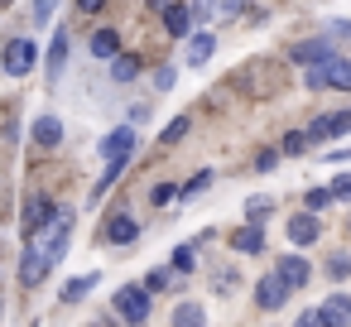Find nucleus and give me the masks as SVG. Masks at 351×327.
<instances>
[{"label": "nucleus", "instance_id": "28", "mask_svg": "<svg viewBox=\"0 0 351 327\" xmlns=\"http://www.w3.org/2000/svg\"><path fill=\"white\" fill-rule=\"evenodd\" d=\"M207 183H212V173H207V169H202V173H193V178L183 183V197H197V193H202Z\"/></svg>", "mask_w": 351, "mask_h": 327}, {"label": "nucleus", "instance_id": "13", "mask_svg": "<svg viewBox=\"0 0 351 327\" xmlns=\"http://www.w3.org/2000/svg\"><path fill=\"white\" fill-rule=\"evenodd\" d=\"M164 29H169L173 39H188V34H193V10H188V5H164Z\"/></svg>", "mask_w": 351, "mask_h": 327}, {"label": "nucleus", "instance_id": "11", "mask_svg": "<svg viewBox=\"0 0 351 327\" xmlns=\"http://www.w3.org/2000/svg\"><path fill=\"white\" fill-rule=\"evenodd\" d=\"M317 313H322L327 327H351V293H332Z\"/></svg>", "mask_w": 351, "mask_h": 327}, {"label": "nucleus", "instance_id": "9", "mask_svg": "<svg viewBox=\"0 0 351 327\" xmlns=\"http://www.w3.org/2000/svg\"><path fill=\"white\" fill-rule=\"evenodd\" d=\"M322 236V221L313 217V212H298V217H289V241L293 245H313Z\"/></svg>", "mask_w": 351, "mask_h": 327}, {"label": "nucleus", "instance_id": "17", "mask_svg": "<svg viewBox=\"0 0 351 327\" xmlns=\"http://www.w3.org/2000/svg\"><path fill=\"white\" fill-rule=\"evenodd\" d=\"M106 68H111V82H135L140 77V58H130V53H116Z\"/></svg>", "mask_w": 351, "mask_h": 327}, {"label": "nucleus", "instance_id": "42", "mask_svg": "<svg viewBox=\"0 0 351 327\" xmlns=\"http://www.w3.org/2000/svg\"><path fill=\"white\" fill-rule=\"evenodd\" d=\"M0 308H5V303H0Z\"/></svg>", "mask_w": 351, "mask_h": 327}, {"label": "nucleus", "instance_id": "37", "mask_svg": "<svg viewBox=\"0 0 351 327\" xmlns=\"http://www.w3.org/2000/svg\"><path fill=\"white\" fill-rule=\"evenodd\" d=\"M77 10H82V15H101V10H106V0H77Z\"/></svg>", "mask_w": 351, "mask_h": 327}, {"label": "nucleus", "instance_id": "30", "mask_svg": "<svg viewBox=\"0 0 351 327\" xmlns=\"http://www.w3.org/2000/svg\"><path fill=\"white\" fill-rule=\"evenodd\" d=\"M53 5H58V0H34V5H29V15H34V25H49V15H53Z\"/></svg>", "mask_w": 351, "mask_h": 327}, {"label": "nucleus", "instance_id": "8", "mask_svg": "<svg viewBox=\"0 0 351 327\" xmlns=\"http://www.w3.org/2000/svg\"><path fill=\"white\" fill-rule=\"evenodd\" d=\"M101 154H106V164L130 159V154H135V130H130V125H121L116 135H106V140H101Z\"/></svg>", "mask_w": 351, "mask_h": 327}, {"label": "nucleus", "instance_id": "33", "mask_svg": "<svg viewBox=\"0 0 351 327\" xmlns=\"http://www.w3.org/2000/svg\"><path fill=\"white\" fill-rule=\"evenodd\" d=\"M303 149H308V135H303V130H293V135L284 140V154H303Z\"/></svg>", "mask_w": 351, "mask_h": 327}, {"label": "nucleus", "instance_id": "40", "mask_svg": "<svg viewBox=\"0 0 351 327\" xmlns=\"http://www.w3.org/2000/svg\"><path fill=\"white\" fill-rule=\"evenodd\" d=\"M149 5H159V10H164V5H169V0H149Z\"/></svg>", "mask_w": 351, "mask_h": 327}, {"label": "nucleus", "instance_id": "32", "mask_svg": "<svg viewBox=\"0 0 351 327\" xmlns=\"http://www.w3.org/2000/svg\"><path fill=\"white\" fill-rule=\"evenodd\" d=\"M212 284H217V293H231L241 279H236V269H217V279H212Z\"/></svg>", "mask_w": 351, "mask_h": 327}, {"label": "nucleus", "instance_id": "6", "mask_svg": "<svg viewBox=\"0 0 351 327\" xmlns=\"http://www.w3.org/2000/svg\"><path fill=\"white\" fill-rule=\"evenodd\" d=\"M53 212H58V207H53L49 197H29V202H25V236L34 241V236L53 221Z\"/></svg>", "mask_w": 351, "mask_h": 327}, {"label": "nucleus", "instance_id": "36", "mask_svg": "<svg viewBox=\"0 0 351 327\" xmlns=\"http://www.w3.org/2000/svg\"><path fill=\"white\" fill-rule=\"evenodd\" d=\"M154 87L169 92V87H173V68H159V73H154Z\"/></svg>", "mask_w": 351, "mask_h": 327}, {"label": "nucleus", "instance_id": "24", "mask_svg": "<svg viewBox=\"0 0 351 327\" xmlns=\"http://www.w3.org/2000/svg\"><path fill=\"white\" fill-rule=\"evenodd\" d=\"M97 284V274H82V279H68L63 284V303H77V298H87V289Z\"/></svg>", "mask_w": 351, "mask_h": 327}, {"label": "nucleus", "instance_id": "25", "mask_svg": "<svg viewBox=\"0 0 351 327\" xmlns=\"http://www.w3.org/2000/svg\"><path fill=\"white\" fill-rule=\"evenodd\" d=\"M193 265H197V255H193V245H178V250H173V274H188Z\"/></svg>", "mask_w": 351, "mask_h": 327}, {"label": "nucleus", "instance_id": "18", "mask_svg": "<svg viewBox=\"0 0 351 327\" xmlns=\"http://www.w3.org/2000/svg\"><path fill=\"white\" fill-rule=\"evenodd\" d=\"M63 63H68V29H58V34H53V44H49V77H58V73H63Z\"/></svg>", "mask_w": 351, "mask_h": 327}, {"label": "nucleus", "instance_id": "3", "mask_svg": "<svg viewBox=\"0 0 351 327\" xmlns=\"http://www.w3.org/2000/svg\"><path fill=\"white\" fill-rule=\"evenodd\" d=\"M274 274H279V279H284V289L293 293V289H308L313 265H308L303 255H279V260H274Z\"/></svg>", "mask_w": 351, "mask_h": 327}, {"label": "nucleus", "instance_id": "1", "mask_svg": "<svg viewBox=\"0 0 351 327\" xmlns=\"http://www.w3.org/2000/svg\"><path fill=\"white\" fill-rule=\"evenodd\" d=\"M111 313H116L125 327H145V322H149V293H145L140 284H125V289H116Z\"/></svg>", "mask_w": 351, "mask_h": 327}, {"label": "nucleus", "instance_id": "19", "mask_svg": "<svg viewBox=\"0 0 351 327\" xmlns=\"http://www.w3.org/2000/svg\"><path fill=\"white\" fill-rule=\"evenodd\" d=\"M327 87L351 92V58H327Z\"/></svg>", "mask_w": 351, "mask_h": 327}, {"label": "nucleus", "instance_id": "4", "mask_svg": "<svg viewBox=\"0 0 351 327\" xmlns=\"http://www.w3.org/2000/svg\"><path fill=\"white\" fill-rule=\"evenodd\" d=\"M0 58H5V73H10V77H25V73L34 68L39 49H34L29 39H10V44H5V53H0Z\"/></svg>", "mask_w": 351, "mask_h": 327}, {"label": "nucleus", "instance_id": "12", "mask_svg": "<svg viewBox=\"0 0 351 327\" xmlns=\"http://www.w3.org/2000/svg\"><path fill=\"white\" fill-rule=\"evenodd\" d=\"M212 49H217V39H212L207 29H197V34H188V53H183V63H188V68H202V63L212 58Z\"/></svg>", "mask_w": 351, "mask_h": 327}, {"label": "nucleus", "instance_id": "2", "mask_svg": "<svg viewBox=\"0 0 351 327\" xmlns=\"http://www.w3.org/2000/svg\"><path fill=\"white\" fill-rule=\"evenodd\" d=\"M351 130V111H332V116H317V121H308V145H322V140H337V135H346Z\"/></svg>", "mask_w": 351, "mask_h": 327}, {"label": "nucleus", "instance_id": "7", "mask_svg": "<svg viewBox=\"0 0 351 327\" xmlns=\"http://www.w3.org/2000/svg\"><path fill=\"white\" fill-rule=\"evenodd\" d=\"M255 303H260V308H269V313H274V308H284V303H289L284 279H279V274H265V279L255 284Z\"/></svg>", "mask_w": 351, "mask_h": 327}, {"label": "nucleus", "instance_id": "31", "mask_svg": "<svg viewBox=\"0 0 351 327\" xmlns=\"http://www.w3.org/2000/svg\"><path fill=\"white\" fill-rule=\"evenodd\" d=\"M327 202H332V188H313L308 193V212H322Z\"/></svg>", "mask_w": 351, "mask_h": 327}, {"label": "nucleus", "instance_id": "14", "mask_svg": "<svg viewBox=\"0 0 351 327\" xmlns=\"http://www.w3.org/2000/svg\"><path fill=\"white\" fill-rule=\"evenodd\" d=\"M231 250H241V255H260V250H265V226H250V221H245V226L231 236Z\"/></svg>", "mask_w": 351, "mask_h": 327}, {"label": "nucleus", "instance_id": "10", "mask_svg": "<svg viewBox=\"0 0 351 327\" xmlns=\"http://www.w3.org/2000/svg\"><path fill=\"white\" fill-rule=\"evenodd\" d=\"M327 58H337L327 39H308V44L293 49V63H298V68H317V63H327Z\"/></svg>", "mask_w": 351, "mask_h": 327}, {"label": "nucleus", "instance_id": "20", "mask_svg": "<svg viewBox=\"0 0 351 327\" xmlns=\"http://www.w3.org/2000/svg\"><path fill=\"white\" fill-rule=\"evenodd\" d=\"M173 327H207V313L197 303H178L173 308Z\"/></svg>", "mask_w": 351, "mask_h": 327}, {"label": "nucleus", "instance_id": "26", "mask_svg": "<svg viewBox=\"0 0 351 327\" xmlns=\"http://www.w3.org/2000/svg\"><path fill=\"white\" fill-rule=\"evenodd\" d=\"M303 82H308L313 92H322V87H327V63H317V68H303Z\"/></svg>", "mask_w": 351, "mask_h": 327}, {"label": "nucleus", "instance_id": "29", "mask_svg": "<svg viewBox=\"0 0 351 327\" xmlns=\"http://www.w3.org/2000/svg\"><path fill=\"white\" fill-rule=\"evenodd\" d=\"M327 274H332V279H346V274H351V255H332V260H327Z\"/></svg>", "mask_w": 351, "mask_h": 327}, {"label": "nucleus", "instance_id": "23", "mask_svg": "<svg viewBox=\"0 0 351 327\" xmlns=\"http://www.w3.org/2000/svg\"><path fill=\"white\" fill-rule=\"evenodd\" d=\"M269 212H274V202H269V197H260V193L245 202V217H250V226H265V217H269Z\"/></svg>", "mask_w": 351, "mask_h": 327}, {"label": "nucleus", "instance_id": "27", "mask_svg": "<svg viewBox=\"0 0 351 327\" xmlns=\"http://www.w3.org/2000/svg\"><path fill=\"white\" fill-rule=\"evenodd\" d=\"M188 135V116H178V121H169V130H164V145H178Z\"/></svg>", "mask_w": 351, "mask_h": 327}, {"label": "nucleus", "instance_id": "41", "mask_svg": "<svg viewBox=\"0 0 351 327\" xmlns=\"http://www.w3.org/2000/svg\"><path fill=\"white\" fill-rule=\"evenodd\" d=\"M0 5H5V0H0Z\"/></svg>", "mask_w": 351, "mask_h": 327}, {"label": "nucleus", "instance_id": "39", "mask_svg": "<svg viewBox=\"0 0 351 327\" xmlns=\"http://www.w3.org/2000/svg\"><path fill=\"white\" fill-rule=\"evenodd\" d=\"M154 202H159V207H164V202H173V188H169V183H159V188H154Z\"/></svg>", "mask_w": 351, "mask_h": 327}, {"label": "nucleus", "instance_id": "34", "mask_svg": "<svg viewBox=\"0 0 351 327\" xmlns=\"http://www.w3.org/2000/svg\"><path fill=\"white\" fill-rule=\"evenodd\" d=\"M274 164H279V149H260V154H255V169H260V173H269Z\"/></svg>", "mask_w": 351, "mask_h": 327}, {"label": "nucleus", "instance_id": "35", "mask_svg": "<svg viewBox=\"0 0 351 327\" xmlns=\"http://www.w3.org/2000/svg\"><path fill=\"white\" fill-rule=\"evenodd\" d=\"M332 197H351V173H337V183H332Z\"/></svg>", "mask_w": 351, "mask_h": 327}, {"label": "nucleus", "instance_id": "5", "mask_svg": "<svg viewBox=\"0 0 351 327\" xmlns=\"http://www.w3.org/2000/svg\"><path fill=\"white\" fill-rule=\"evenodd\" d=\"M49 269H53V260L44 255V245H39V241H29V250H25V265H20V279H25V289H34V284H39Z\"/></svg>", "mask_w": 351, "mask_h": 327}, {"label": "nucleus", "instance_id": "21", "mask_svg": "<svg viewBox=\"0 0 351 327\" xmlns=\"http://www.w3.org/2000/svg\"><path fill=\"white\" fill-rule=\"evenodd\" d=\"M135 236H140V226H135V217H125V212H121V217L111 221V241H116V245H130Z\"/></svg>", "mask_w": 351, "mask_h": 327}, {"label": "nucleus", "instance_id": "22", "mask_svg": "<svg viewBox=\"0 0 351 327\" xmlns=\"http://www.w3.org/2000/svg\"><path fill=\"white\" fill-rule=\"evenodd\" d=\"M173 279H183V274H173V269H149V274H145V284H140V289H145V293H149V298H154V293H164V289H169V284H173Z\"/></svg>", "mask_w": 351, "mask_h": 327}, {"label": "nucleus", "instance_id": "15", "mask_svg": "<svg viewBox=\"0 0 351 327\" xmlns=\"http://www.w3.org/2000/svg\"><path fill=\"white\" fill-rule=\"evenodd\" d=\"M58 140H63V121H58V116H39V121H34V145H39V149H53Z\"/></svg>", "mask_w": 351, "mask_h": 327}, {"label": "nucleus", "instance_id": "16", "mask_svg": "<svg viewBox=\"0 0 351 327\" xmlns=\"http://www.w3.org/2000/svg\"><path fill=\"white\" fill-rule=\"evenodd\" d=\"M116 53H121V39H116V29H97V34H92V58L111 63Z\"/></svg>", "mask_w": 351, "mask_h": 327}, {"label": "nucleus", "instance_id": "38", "mask_svg": "<svg viewBox=\"0 0 351 327\" xmlns=\"http://www.w3.org/2000/svg\"><path fill=\"white\" fill-rule=\"evenodd\" d=\"M293 327H327V322H322V313H303Z\"/></svg>", "mask_w": 351, "mask_h": 327}]
</instances>
